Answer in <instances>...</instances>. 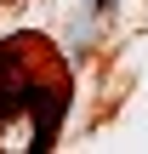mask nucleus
<instances>
[{"instance_id": "nucleus-2", "label": "nucleus", "mask_w": 148, "mask_h": 154, "mask_svg": "<svg viewBox=\"0 0 148 154\" xmlns=\"http://www.w3.org/2000/svg\"><path fill=\"white\" fill-rule=\"evenodd\" d=\"M91 11H97V17H103V11H114V0H91Z\"/></svg>"}, {"instance_id": "nucleus-1", "label": "nucleus", "mask_w": 148, "mask_h": 154, "mask_svg": "<svg viewBox=\"0 0 148 154\" xmlns=\"http://www.w3.org/2000/svg\"><path fill=\"white\" fill-rule=\"evenodd\" d=\"M29 114V149H51L68 120V74L40 34L0 40V131Z\"/></svg>"}]
</instances>
